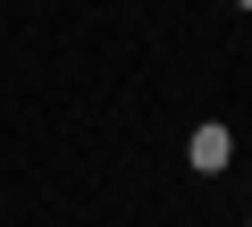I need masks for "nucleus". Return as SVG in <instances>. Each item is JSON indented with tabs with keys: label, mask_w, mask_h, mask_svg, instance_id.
<instances>
[{
	"label": "nucleus",
	"mask_w": 252,
	"mask_h": 227,
	"mask_svg": "<svg viewBox=\"0 0 252 227\" xmlns=\"http://www.w3.org/2000/svg\"><path fill=\"white\" fill-rule=\"evenodd\" d=\"M185 168H193V177H227V168H235V135H227L219 118L193 127V135H185Z\"/></svg>",
	"instance_id": "obj_1"
},
{
	"label": "nucleus",
	"mask_w": 252,
	"mask_h": 227,
	"mask_svg": "<svg viewBox=\"0 0 252 227\" xmlns=\"http://www.w3.org/2000/svg\"><path fill=\"white\" fill-rule=\"evenodd\" d=\"M235 9H244V17H252V0H235Z\"/></svg>",
	"instance_id": "obj_2"
},
{
	"label": "nucleus",
	"mask_w": 252,
	"mask_h": 227,
	"mask_svg": "<svg viewBox=\"0 0 252 227\" xmlns=\"http://www.w3.org/2000/svg\"><path fill=\"white\" fill-rule=\"evenodd\" d=\"M244 227H252V219H244Z\"/></svg>",
	"instance_id": "obj_3"
}]
</instances>
